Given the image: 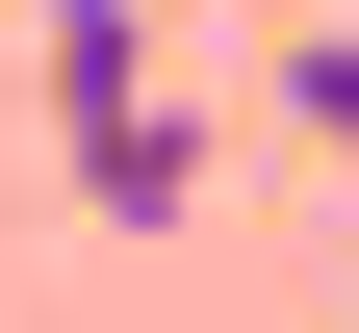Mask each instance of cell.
Listing matches in <instances>:
<instances>
[{"mask_svg": "<svg viewBox=\"0 0 359 333\" xmlns=\"http://www.w3.org/2000/svg\"><path fill=\"white\" fill-rule=\"evenodd\" d=\"M26 103H52V154H77L103 231H205V103L154 77L128 0H26Z\"/></svg>", "mask_w": 359, "mask_h": 333, "instance_id": "1", "label": "cell"}, {"mask_svg": "<svg viewBox=\"0 0 359 333\" xmlns=\"http://www.w3.org/2000/svg\"><path fill=\"white\" fill-rule=\"evenodd\" d=\"M283 128H308V154L359 179V26H283Z\"/></svg>", "mask_w": 359, "mask_h": 333, "instance_id": "2", "label": "cell"}]
</instances>
